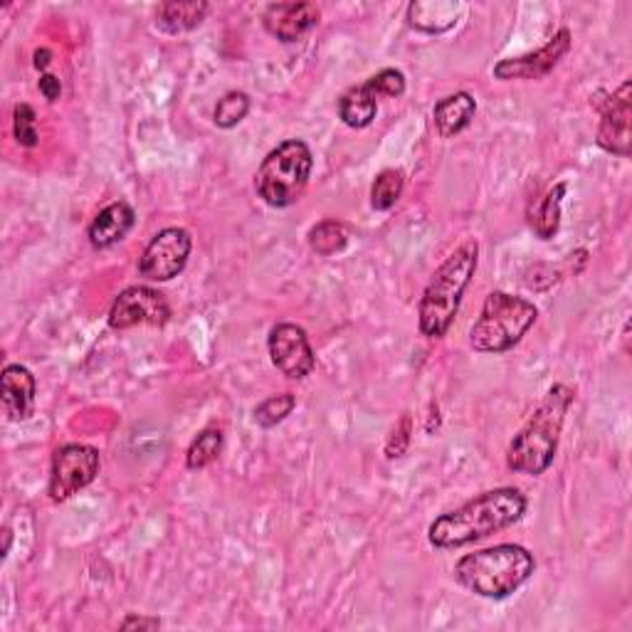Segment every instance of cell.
Returning a JSON list of instances; mask_svg holds the SVG:
<instances>
[{
  "instance_id": "484cf974",
  "label": "cell",
  "mask_w": 632,
  "mask_h": 632,
  "mask_svg": "<svg viewBox=\"0 0 632 632\" xmlns=\"http://www.w3.org/2000/svg\"><path fill=\"white\" fill-rule=\"evenodd\" d=\"M13 136L17 144L25 148H35L37 144H40V134H37V115L31 104H15Z\"/></svg>"
},
{
  "instance_id": "e0dca14e",
  "label": "cell",
  "mask_w": 632,
  "mask_h": 632,
  "mask_svg": "<svg viewBox=\"0 0 632 632\" xmlns=\"http://www.w3.org/2000/svg\"><path fill=\"white\" fill-rule=\"evenodd\" d=\"M379 94L371 87V82L358 84L348 92L342 94L338 99V119L351 129H366L371 127V121L379 115Z\"/></svg>"
},
{
  "instance_id": "7a4b0ae2",
  "label": "cell",
  "mask_w": 632,
  "mask_h": 632,
  "mask_svg": "<svg viewBox=\"0 0 632 632\" xmlns=\"http://www.w3.org/2000/svg\"><path fill=\"white\" fill-rule=\"evenodd\" d=\"M571 403L573 391L563 383L553 385V389L544 395L539 408L532 413L526 426L516 432L512 442H509L506 450L509 469H514L516 475L539 477L551 467L556 450H559L565 413H569Z\"/></svg>"
},
{
  "instance_id": "5bb4252c",
  "label": "cell",
  "mask_w": 632,
  "mask_h": 632,
  "mask_svg": "<svg viewBox=\"0 0 632 632\" xmlns=\"http://www.w3.org/2000/svg\"><path fill=\"white\" fill-rule=\"evenodd\" d=\"M35 395L37 381L31 373V368L21 363H8L0 375V401H3V410L11 422L31 420L35 413Z\"/></svg>"
},
{
  "instance_id": "9a60e30c",
  "label": "cell",
  "mask_w": 632,
  "mask_h": 632,
  "mask_svg": "<svg viewBox=\"0 0 632 632\" xmlns=\"http://www.w3.org/2000/svg\"><path fill=\"white\" fill-rule=\"evenodd\" d=\"M136 213L127 201H115L107 207H102L97 213V218L92 220L87 238L92 242L94 250H109L115 248L117 242H121L129 235V230L134 228Z\"/></svg>"
},
{
  "instance_id": "5b68a950",
  "label": "cell",
  "mask_w": 632,
  "mask_h": 632,
  "mask_svg": "<svg viewBox=\"0 0 632 632\" xmlns=\"http://www.w3.org/2000/svg\"><path fill=\"white\" fill-rule=\"evenodd\" d=\"M536 319H539V309L529 299L492 291L485 299L475 326L469 329V344L479 354L512 351L536 324Z\"/></svg>"
},
{
  "instance_id": "ac0fdd59",
  "label": "cell",
  "mask_w": 632,
  "mask_h": 632,
  "mask_svg": "<svg viewBox=\"0 0 632 632\" xmlns=\"http://www.w3.org/2000/svg\"><path fill=\"white\" fill-rule=\"evenodd\" d=\"M211 5L203 0H188V3H162L156 11V27L166 35H183L195 31L205 21Z\"/></svg>"
},
{
  "instance_id": "d6986e66",
  "label": "cell",
  "mask_w": 632,
  "mask_h": 632,
  "mask_svg": "<svg viewBox=\"0 0 632 632\" xmlns=\"http://www.w3.org/2000/svg\"><path fill=\"white\" fill-rule=\"evenodd\" d=\"M460 13V3H442V0H438V3H413L408 8V23L420 33L440 35L457 25Z\"/></svg>"
},
{
  "instance_id": "f546056e",
  "label": "cell",
  "mask_w": 632,
  "mask_h": 632,
  "mask_svg": "<svg viewBox=\"0 0 632 632\" xmlns=\"http://www.w3.org/2000/svg\"><path fill=\"white\" fill-rule=\"evenodd\" d=\"M121 630H158L162 628V620L158 618H144V616H129L119 625Z\"/></svg>"
},
{
  "instance_id": "6da1fadb",
  "label": "cell",
  "mask_w": 632,
  "mask_h": 632,
  "mask_svg": "<svg viewBox=\"0 0 632 632\" xmlns=\"http://www.w3.org/2000/svg\"><path fill=\"white\" fill-rule=\"evenodd\" d=\"M526 497L514 487H499L477 494L452 512L438 516L428 529V541L436 549H462L487 536L514 526L526 514Z\"/></svg>"
},
{
  "instance_id": "603a6c76",
  "label": "cell",
  "mask_w": 632,
  "mask_h": 632,
  "mask_svg": "<svg viewBox=\"0 0 632 632\" xmlns=\"http://www.w3.org/2000/svg\"><path fill=\"white\" fill-rule=\"evenodd\" d=\"M405 188V176L401 168H385L371 186V207L373 211H391V207L401 201Z\"/></svg>"
},
{
  "instance_id": "8fae6325",
  "label": "cell",
  "mask_w": 632,
  "mask_h": 632,
  "mask_svg": "<svg viewBox=\"0 0 632 632\" xmlns=\"http://www.w3.org/2000/svg\"><path fill=\"white\" fill-rule=\"evenodd\" d=\"M569 50H571V31L569 27H561V31L556 33L551 40L541 47V50L522 55V58L499 60L492 72H494V77L502 82L541 80L565 58V52Z\"/></svg>"
},
{
  "instance_id": "83f0119b",
  "label": "cell",
  "mask_w": 632,
  "mask_h": 632,
  "mask_svg": "<svg viewBox=\"0 0 632 632\" xmlns=\"http://www.w3.org/2000/svg\"><path fill=\"white\" fill-rule=\"evenodd\" d=\"M410 432H413V420H410V415L405 413L398 426L393 428L389 442H385V457L389 460L403 457L405 450H408V445H410Z\"/></svg>"
},
{
  "instance_id": "277c9868",
  "label": "cell",
  "mask_w": 632,
  "mask_h": 632,
  "mask_svg": "<svg viewBox=\"0 0 632 632\" xmlns=\"http://www.w3.org/2000/svg\"><path fill=\"white\" fill-rule=\"evenodd\" d=\"M534 556L518 544H499L462 556L455 563V579L462 588L479 598L504 600L532 579Z\"/></svg>"
},
{
  "instance_id": "d4e9b609",
  "label": "cell",
  "mask_w": 632,
  "mask_h": 632,
  "mask_svg": "<svg viewBox=\"0 0 632 632\" xmlns=\"http://www.w3.org/2000/svg\"><path fill=\"white\" fill-rule=\"evenodd\" d=\"M297 408V398L291 393H279L270 395L267 401H262L258 408H254V420L262 428H275L282 420H287V415Z\"/></svg>"
},
{
  "instance_id": "cb8c5ba5",
  "label": "cell",
  "mask_w": 632,
  "mask_h": 632,
  "mask_svg": "<svg viewBox=\"0 0 632 632\" xmlns=\"http://www.w3.org/2000/svg\"><path fill=\"white\" fill-rule=\"evenodd\" d=\"M248 111H250L248 94L232 90L228 94H223V99H218V104H215L213 121L215 127L220 129H235L245 117H248Z\"/></svg>"
},
{
  "instance_id": "7402d4cb",
  "label": "cell",
  "mask_w": 632,
  "mask_h": 632,
  "mask_svg": "<svg viewBox=\"0 0 632 632\" xmlns=\"http://www.w3.org/2000/svg\"><path fill=\"white\" fill-rule=\"evenodd\" d=\"M348 238H351V232L342 220H322L309 230V248L322 258H332L346 248Z\"/></svg>"
},
{
  "instance_id": "4dcf8cb0",
  "label": "cell",
  "mask_w": 632,
  "mask_h": 632,
  "mask_svg": "<svg viewBox=\"0 0 632 632\" xmlns=\"http://www.w3.org/2000/svg\"><path fill=\"white\" fill-rule=\"evenodd\" d=\"M50 62H52V52L50 50H37L35 55H33V64H35V70H40L43 74H45V70L50 68Z\"/></svg>"
},
{
  "instance_id": "ba28073f",
  "label": "cell",
  "mask_w": 632,
  "mask_h": 632,
  "mask_svg": "<svg viewBox=\"0 0 632 632\" xmlns=\"http://www.w3.org/2000/svg\"><path fill=\"white\" fill-rule=\"evenodd\" d=\"M193 250L191 232L183 228H166L154 235L139 260V275L146 282H171L181 275Z\"/></svg>"
},
{
  "instance_id": "4316f807",
  "label": "cell",
  "mask_w": 632,
  "mask_h": 632,
  "mask_svg": "<svg viewBox=\"0 0 632 632\" xmlns=\"http://www.w3.org/2000/svg\"><path fill=\"white\" fill-rule=\"evenodd\" d=\"M371 87L375 90L379 97H401L405 92V74L395 68H385L373 77H368Z\"/></svg>"
},
{
  "instance_id": "9c48e42d",
  "label": "cell",
  "mask_w": 632,
  "mask_h": 632,
  "mask_svg": "<svg viewBox=\"0 0 632 632\" xmlns=\"http://www.w3.org/2000/svg\"><path fill=\"white\" fill-rule=\"evenodd\" d=\"M171 319V307L158 289L144 285L129 287L115 299L109 309V326L127 332L134 326H164Z\"/></svg>"
},
{
  "instance_id": "7c38bea8",
  "label": "cell",
  "mask_w": 632,
  "mask_h": 632,
  "mask_svg": "<svg viewBox=\"0 0 632 632\" xmlns=\"http://www.w3.org/2000/svg\"><path fill=\"white\" fill-rule=\"evenodd\" d=\"M632 99H630V80L620 84L616 94L603 102L600 107V129H598V146L608 154L628 158L632 151Z\"/></svg>"
},
{
  "instance_id": "2e32d148",
  "label": "cell",
  "mask_w": 632,
  "mask_h": 632,
  "mask_svg": "<svg viewBox=\"0 0 632 632\" xmlns=\"http://www.w3.org/2000/svg\"><path fill=\"white\" fill-rule=\"evenodd\" d=\"M475 115H477L475 97H472L469 92H455L442 97L436 104V109H432V121H436V129L442 139H452L472 124Z\"/></svg>"
},
{
  "instance_id": "44dd1931",
  "label": "cell",
  "mask_w": 632,
  "mask_h": 632,
  "mask_svg": "<svg viewBox=\"0 0 632 632\" xmlns=\"http://www.w3.org/2000/svg\"><path fill=\"white\" fill-rule=\"evenodd\" d=\"M223 452V430L218 426H207L198 432V438L191 442L186 452V467L188 469H205L220 457Z\"/></svg>"
},
{
  "instance_id": "8992f818",
  "label": "cell",
  "mask_w": 632,
  "mask_h": 632,
  "mask_svg": "<svg viewBox=\"0 0 632 632\" xmlns=\"http://www.w3.org/2000/svg\"><path fill=\"white\" fill-rule=\"evenodd\" d=\"M314 156L301 139L282 141L272 148L254 176L258 195L272 207L295 205L309 183Z\"/></svg>"
},
{
  "instance_id": "52a82bcc",
  "label": "cell",
  "mask_w": 632,
  "mask_h": 632,
  "mask_svg": "<svg viewBox=\"0 0 632 632\" xmlns=\"http://www.w3.org/2000/svg\"><path fill=\"white\" fill-rule=\"evenodd\" d=\"M99 450L82 442H70L55 450L50 469V492L52 502H68L80 489L90 487L99 475Z\"/></svg>"
},
{
  "instance_id": "4fadbf2b",
  "label": "cell",
  "mask_w": 632,
  "mask_h": 632,
  "mask_svg": "<svg viewBox=\"0 0 632 632\" xmlns=\"http://www.w3.org/2000/svg\"><path fill=\"white\" fill-rule=\"evenodd\" d=\"M319 23V8L314 3H272L265 15H262V25L265 31L277 37L279 43H297L305 37L311 27Z\"/></svg>"
},
{
  "instance_id": "30bf717a",
  "label": "cell",
  "mask_w": 632,
  "mask_h": 632,
  "mask_svg": "<svg viewBox=\"0 0 632 632\" xmlns=\"http://www.w3.org/2000/svg\"><path fill=\"white\" fill-rule=\"evenodd\" d=\"M270 346V358L275 363L277 371H282L291 381H301L314 371L317 356L314 348L309 344V336L301 326L297 324H277L270 332L267 338Z\"/></svg>"
},
{
  "instance_id": "1f68e13d",
  "label": "cell",
  "mask_w": 632,
  "mask_h": 632,
  "mask_svg": "<svg viewBox=\"0 0 632 632\" xmlns=\"http://www.w3.org/2000/svg\"><path fill=\"white\" fill-rule=\"evenodd\" d=\"M8 549H11V532L5 529V546H3V556H8Z\"/></svg>"
},
{
  "instance_id": "3957f363",
  "label": "cell",
  "mask_w": 632,
  "mask_h": 632,
  "mask_svg": "<svg viewBox=\"0 0 632 632\" xmlns=\"http://www.w3.org/2000/svg\"><path fill=\"white\" fill-rule=\"evenodd\" d=\"M479 245L477 240L462 242L436 270L418 305L420 332L428 338H442L455 322L462 297L477 272Z\"/></svg>"
},
{
  "instance_id": "f1b7e54d",
  "label": "cell",
  "mask_w": 632,
  "mask_h": 632,
  "mask_svg": "<svg viewBox=\"0 0 632 632\" xmlns=\"http://www.w3.org/2000/svg\"><path fill=\"white\" fill-rule=\"evenodd\" d=\"M37 87H40V94L47 102H58L60 94H62V82L60 77H55V74H40V82H37Z\"/></svg>"
},
{
  "instance_id": "ffe728a7",
  "label": "cell",
  "mask_w": 632,
  "mask_h": 632,
  "mask_svg": "<svg viewBox=\"0 0 632 632\" xmlns=\"http://www.w3.org/2000/svg\"><path fill=\"white\" fill-rule=\"evenodd\" d=\"M569 186L556 183L529 211V225L539 240H551L561 228V205Z\"/></svg>"
}]
</instances>
